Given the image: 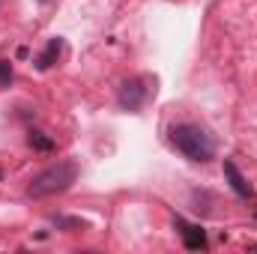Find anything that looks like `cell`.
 Wrapping results in <instances>:
<instances>
[{
    "instance_id": "obj_3",
    "label": "cell",
    "mask_w": 257,
    "mask_h": 254,
    "mask_svg": "<svg viewBox=\"0 0 257 254\" xmlns=\"http://www.w3.org/2000/svg\"><path fill=\"white\" fill-rule=\"evenodd\" d=\"M144 84H147V78H128V81L120 84V90H117V102H120L123 111H138V108L147 102L150 87H144Z\"/></svg>"
},
{
    "instance_id": "obj_4",
    "label": "cell",
    "mask_w": 257,
    "mask_h": 254,
    "mask_svg": "<svg viewBox=\"0 0 257 254\" xmlns=\"http://www.w3.org/2000/svg\"><path fill=\"white\" fill-rule=\"evenodd\" d=\"M174 224L180 227V233H183V245H186L189 251H203V248H206V233H203L200 224H189V221H183L180 215L174 218Z\"/></svg>"
},
{
    "instance_id": "obj_7",
    "label": "cell",
    "mask_w": 257,
    "mask_h": 254,
    "mask_svg": "<svg viewBox=\"0 0 257 254\" xmlns=\"http://www.w3.org/2000/svg\"><path fill=\"white\" fill-rule=\"evenodd\" d=\"M27 144H30L33 150H39V153H51V150H54V141H51L45 132H36V129L27 132Z\"/></svg>"
},
{
    "instance_id": "obj_5",
    "label": "cell",
    "mask_w": 257,
    "mask_h": 254,
    "mask_svg": "<svg viewBox=\"0 0 257 254\" xmlns=\"http://www.w3.org/2000/svg\"><path fill=\"white\" fill-rule=\"evenodd\" d=\"M221 171H224V180H227V186L236 191L239 197H251V186H248V180L242 177V171L236 168V162H230V159H224V165H221Z\"/></svg>"
},
{
    "instance_id": "obj_1",
    "label": "cell",
    "mask_w": 257,
    "mask_h": 254,
    "mask_svg": "<svg viewBox=\"0 0 257 254\" xmlns=\"http://www.w3.org/2000/svg\"><path fill=\"white\" fill-rule=\"evenodd\" d=\"M171 144L186 156V159H192V162H209L212 156H215V141L203 132L200 126H194V123H177V126H171Z\"/></svg>"
},
{
    "instance_id": "obj_6",
    "label": "cell",
    "mask_w": 257,
    "mask_h": 254,
    "mask_svg": "<svg viewBox=\"0 0 257 254\" xmlns=\"http://www.w3.org/2000/svg\"><path fill=\"white\" fill-rule=\"evenodd\" d=\"M60 54H63V39H60V36H54V39L45 45V51L36 57V69H39V72H48L51 66L60 60Z\"/></svg>"
},
{
    "instance_id": "obj_2",
    "label": "cell",
    "mask_w": 257,
    "mask_h": 254,
    "mask_svg": "<svg viewBox=\"0 0 257 254\" xmlns=\"http://www.w3.org/2000/svg\"><path fill=\"white\" fill-rule=\"evenodd\" d=\"M78 180V165L72 159H63L45 171H39L30 183H27V197H51V194H60L66 191L72 183Z\"/></svg>"
},
{
    "instance_id": "obj_8",
    "label": "cell",
    "mask_w": 257,
    "mask_h": 254,
    "mask_svg": "<svg viewBox=\"0 0 257 254\" xmlns=\"http://www.w3.org/2000/svg\"><path fill=\"white\" fill-rule=\"evenodd\" d=\"M12 84V66L9 60H0V87H9Z\"/></svg>"
}]
</instances>
